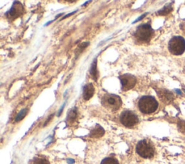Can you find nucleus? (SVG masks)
Returning <instances> with one entry per match:
<instances>
[{"mask_svg":"<svg viewBox=\"0 0 185 164\" xmlns=\"http://www.w3.org/2000/svg\"><path fill=\"white\" fill-rule=\"evenodd\" d=\"M94 93H95V88H94L93 85L91 84V83L85 85L83 88V98L85 99V100H90V99L93 96Z\"/></svg>","mask_w":185,"mask_h":164,"instance_id":"nucleus-9","label":"nucleus"},{"mask_svg":"<svg viewBox=\"0 0 185 164\" xmlns=\"http://www.w3.org/2000/svg\"><path fill=\"white\" fill-rule=\"evenodd\" d=\"M158 106V103L153 96L150 95L143 96L139 100V109L143 114H152L157 110Z\"/></svg>","mask_w":185,"mask_h":164,"instance_id":"nucleus-1","label":"nucleus"},{"mask_svg":"<svg viewBox=\"0 0 185 164\" xmlns=\"http://www.w3.org/2000/svg\"><path fill=\"white\" fill-rule=\"evenodd\" d=\"M184 92H185V90H184Z\"/></svg>","mask_w":185,"mask_h":164,"instance_id":"nucleus-20","label":"nucleus"},{"mask_svg":"<svg viewBox=\"0 0 185 164\" xmlns=\"http://www.w3.org/2000/svg\"><path fill=\"white\" fill-rule=\"evenodd\" d=\"M136 151L139 155L144 158H150L154 155L155 149L152 143L146 140H143L138 143Z\"/></svg>","mask_w":185,"mask_h":164,"instance_id":"nucleus-3","label":"nucleus"},{"mask_svg":"<svg viewBox=\"0 0 185 164\" xmlns=\"http://www.w3.org/2000/svg\"><path fill=\"white\" fill-rule=\"evenodd\" d=\"M153 35V30L149 24H143L137 28L135 37L141 42H148Z\"/></svg>","mask_w":185,"mask_h":164,"instance_id":"nucleus-5","label":"nucleus"},{"mask_svg":"<svg viewBox=\"0 0 185 164\" xmlns=\"http://www.w3.org/2000/svg\"><path fill=\"white\" fill-rule=\"evenodd\" d=\"M77 117V112H76V109H73L70 110V112L68 114V117H67V121L70 122H74L75 121V119H76Z\"/></svg>","mask_w":185,"mask_h":164,"instance_id":"nucleus-13","label":"nucleus"},{"mask_svg":"<svg viewBox=\"0 0 185 164\" xmlns=\"http://www.w3.org/2000/svg\"><path fill=\"white\" fill-rule=\"evenodd\" d=\"M104 134V129L99 125H97L90 131V136L91 137H100Z\"/></svg>","mask_w":185,"mask_h":164,"instance_id":"nucleus-10","label":"nucleus"},{"mask_svg":"<svg viewBox=\"0 0 185 164\" xmlns=\"http://www.w3.org/2000/svg\"><path fill=\"white\" fill-rule=\"evenodd\" d=\"M101 164H119L118 160L114 158H106Z\"/></svg>","mask_w":185,"mask_h":164,"instance_id":"nucleus-15","label":"nucleus"},{"mask_svg":"<svg viewBox=\"0 0 185 164\" xmlns=\"http://www.w3.org/2000/svg\"><path fill=\"white\" fill-rule=\"evenodd\" d=\"M77 11H75V12H73V13H70V14H68V15H67V16H65V17H64V18H63V19L64 18H67V17H69V16H70V15H73V14H75V13H76Z\"/></svg>","mask_w":185,"mask_h":164,"instance_id":"nucleus-18","label":"nucleus"},{"mask_svg":"<svg viewBox=\"0 0 185 164\" xmlns=\"http://www.w3.org/2000/svg\"><path fill=\"white\" fill-rule=\"evenodd\" d=\"M90 74L92 75V76L93 77V78L95 80H97V76H98V72H97V61L96 59L93 61L92 64L91 69H90Z\"/></svg>","mask_w":185,"mask_h":164,"instance_id":"nucleus-12","label":"nucleus"},{"mask_svg":"<svg viewBox=\"0 0 185 164\" xmlns=\"http://www.w3.org/2000/svg\"><path fill=\"white\" fill-rule=\"evenodd\" d=\"M23 6L18 1H15L10 11L7 13V17L11 20H14L20 16L23 13Z\"/></svg>","mask_w":185,"mask_h":164,"instance_id":"nucleus-8","label":"nucleus"},{"mask_svg":"<svg viewBox=\"0 0 185 164\" xmlns=\"http://www.w3.org/2000/svg\"><path fill=\"white\" fill-rule=\"evenodd\" d=\"M171 10H172V7H171V4H169L167 5V6H166L164 9H162L161 10H160V11L158 12V14L161 15H166L169 14Z\"/></svg>","mask_w":185,"mask_h":164,"instance_id":"nucleus-14","label":"nucleus"},{"mask_svg":"<svg viewBox=\"0 0 185 164\" xmlns=\"http://www.w3.org/2000/svg\"><path fill=\"white\" fill-rule=\"evenodd\" d=\"M147 15V13H145V14H144V15H142V16H141V17H140V18H138V19H137V20H135V22H134V23H137V22H138V21H139V20H142V19H143V18H145V15Z\"/></svg>","mask_w":185,"mask_h":164,"instance_id":"nucleus-17","label":"nucleus"},{"mask_svg":"<svg viewBox=\"0 0 185 164\" xmlns=\"http://www.w3.org/2000/svg\"><path fill=\"white\" fill-rule=\"evenodd\" d=\"M101 103L108 110L111 112H116L120 109L122 105V100L119 95L107 93L103 95Z\"/></svg>","mask_w":185,"mask_h":164,"instance_id":"nucleus-2","label":"nucleus"},{"mask_svg":"<svg viewBox=\"0 0 185 164\" xmlns=\"http://www.w3.org/2000/svg\"><path fill=\"white\" fill-rule=\"evenodd\" d=\"M29 164H49V160L43 157H35Z\"/></svg>","mask_w":185,"mask_h":164,"instance_id":"nucleus-11","label":"nucleus"},{"mask_svg":"<svg viewBox=\"0 0 185 164\" xmlns=\"http://www.w3.org/2000/svg\"><path fill=\"white\" fill-rule=\"evenodd\" d=\"M169 50L174 55H181L185 52V39L181 36H174L169 43Z\"/></svg>","mask_w":185,"mask_h":164,"instance_id":"nucleus-4","label":"nucleus"},{"mask_svg":"<svg viewBox=\"0 0 185 164\" xmlns=\"http://www.w3.org/2000/svg\"><path fill=\"white\" fill-rule=\"evenodd\" d=\"M120 122L127 127H132L139 122L138 116L131 111H124L120 115Z\"/></svg>","mask_w":185,"mask_h":164,"instance_id":"nucleus-6","label":"nucleus"},{"mask_svg":"<svg viewBox=\"0 0 185 164\" xmlns=\"http://www.w3.org/2000/svg\"><path fill=\"white\" fill-rule=\"evenodd\" d=\"M176 93H177L178 94H179V95H181V94H182V93H181L180 90H178V89H177V90H176Z\"/></svg>","mask_w":185,"mask_h":164,"instance_id":"nucleus-19","label":"nucleus"},{"mask_svg":"<svg viewBox=\"0 0 185 164\" xmlns=\"http://www.w3.org/2000/svg\"><path fill=\"white\" fill-rule=\"evenodd\" d=\"M27 111H28L27 109H23V110L20 111V113L18 114V116H17L16 119H15V121H16V122H19V121L22 120V119L25 117V116L26 115Z\"/></svg>","mask_w":185,"mask_h":164,"instance_id":"nucleus-16","label":"nucleus"},{"mask_svg":"<svg viewBox=\"0 0 185 164\" xmlns=\"http://www.w3.org/2000/svg\"><path fill=\"white\" fill-rule=\"evenodd\" d=\"M121 84V89L124 91H127L135 87L137 79L135 76L130 74H125L119 77Z\"/></svg>","mask_w":185,"mask_h":164,"instance_id":"nucleus-7","label":"nucleus"}]
</instances>
